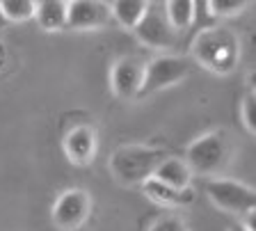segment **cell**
Wrapping results in <instances>:
<instances>
[{
	"label": "cell",
	"instance_id": "cell-7",
	"mask_svg": "<svg viewBox=\"0 0 256 231\" xmlns=\"http://www.w3.org/2000/svg\"><path fill=\"white\" fill-rule=\"evenodd\" d=\"M90 208L92 202L85 190H66V192L60 194L53 206V222L64 231H74L87 220Z\"/></svg>",
	"mask_w": 256,
	"mask_h": 231
},
{
	"label": "cell",
	"instance_id": "cell-15",
	"mask_svg": "<svg viewBox=\"0 0 256 231\" xmlns=\"http://www.w3.org/2000/svg\"><path fill=\"white\" fill-rule=\"evenodd\" d=\"M162 7H165L167 18H170L172 26H174L178 32L190 30V23H192V0H167Z\"/></svg>",
	"mask_w": 256,
	"mask_h": 231
},
{
	"label": "cell",
	"instance_id": "cell-24",
	"mask_svg": "<svg viewBox=\"0 0 256 231\" xmlns=\"http://www.w3.org/2000/svg\"><path fill=\"white\" fill-rule=\"evenodd\" d=\"M66 2H71V0H66Z\"/></svg>",
	"mask_w": 256,
	"mask_h": 231
},
{
	"label": "cell",
	"instance_id": "cell-4",
	"mask_svg": "<svg viewBox=\"0 0 256 231\" xmlns=\"http://www.w3.org/2000/svg\"><path fill=\"white\" fill-rule=\"evenodd\" d=\"M188 74H190V62L186 58L160 55V58L151 60L149 64H144V78H142V87H140L138 96H149L154 92L176 85Z\"/></svg>",
	"mask_w": 256,
	"mask_h": 231
},
{
	"label": "cell",
	"instance_id": "cell-22",
	"mask_svg": "<svg viewBox=\"0 0 256 231\" xmlns=\"http://www.w3.org/2000/svg\"><path fill=\"white\" fill-rule=\"evenodd\" d=\"M229 231H247V229H245V226H242V224H238V226H231Z\"/></svg>",
	"mask_w": 256,
	"mask_h": 231
},
{
	"label": "cell",
	"instance_id": "cell-8",
	"mask_svg": "<svg viewBox=\"0 0 256 231\" xmlns=\"http://www.w3.org/2000/svg\"><path fill=\"white\" fill-rule=\"evenodd\" d=\"M110 18L112 12L103 0H71L66 5V28L71 30H96Z\"/></svg>",
	"mask_w": 256,
	"mask_h": 231
},
{
	"label": "cell",
	"instance_id": "cell-16",
	"mask_svg": "<svg viewBox=\"0 0 256 231\" xmlns=\"http://www.w3.org/2000/svg\"><path fill=\"white\" fill-rule=\"evenodd\" d=\"M0 14L7 23H21L34 16V0H0Z\"/></svg>",
	"mask_w": 256,
	"mask_h": 231
},
{
	"label": "cell",
	"instance_id": "cell-18",
	"mask_svg": "<svg viewBox=\"0 0 256 231\" xmlns=\"http://www.w3.org/2000/svg\"><path fill=\"white\" fill-rule=\"evenodd\" d=\"M250 0H210V12L213 16H234L247 7Z\"/></svg>",
	"mask_w": 256,
	"mask_h": 231
},
{
	"label": "cell",
	"instance_id": "cell-5",
	"mask_svg": "<svg viewBox=\"0 0 256 231\" xmlns=\"http://www.w3.org/2000/svg\"><path fill=\"white\" fill-rule=\"evenodd\" d=\"M138 39L151 48H174L178 44L181 32L172 26V21L167 18L165 7L162 5H149L144 16L138 21V26L133 28Z\"/></svg>",
	"mask_w": 256,
	"mask_h": 231
},
{
	"label": "cell",
	"instance_id": "cell-13",
	"mask_svg": "<svg viewBox=\"0 0 256 231\" xmlns=\"http://www.w3.org/2000/svg\"><path fill=\"white\" fill-rule=\"evenodd\" d=\"M158 181L170 183L174 188H190V178H192V170L188 167L186 160H178V158H170L165 156L158 162V167L154 170V174Z\"/></svg>",
	"mask_w": 256,
	"mask_h": 231
},
{
	"label": "cell",
	"instance_id": "cell-2",
	"mask_svg": "<svg viewBox=\"0 0 256 231\" xmlns=\"http://www.w3.org/2000/svg\"><path fill=\"white\" fill-rule=\"evenodd\" d=\"M165 156V151L154 149V146H122L112 154L110 170L117 176V181L126 183V186H142Z\"/></svg>",
	"mask_w": 256,
	"mask_h": 231
},
{
	"label": "cell",
	"instance_id": "cell-23",
	"mask_svg": "<svg viewBox=\"0 0 256 231\" xmlns=\"http://www.w3.org/2000/svg\"><path fill=\"white\" fill-rule=\"evenodd\" d=\"M5 23H7V21H5V18H2V14H0V28L5 26Z\"/></svg>",
	"mask_w": 256,
	"mask_h": 231
},
{
	"label": "cell",
	"instance_id": "cell-1",
	"mask_svg": "<svg viewBox=\"0 0 256 231\" xmlns=\"http://www.w3.org/2000/svg\"><path fill=\"white\" fill-rule=\"evenodd\" d=\"M194 58L202 62L206 69L226 74L238 62V39L226 28H206L194 34Z\"/></svg>",
	"mask_w": 256,
	"mask_h": 231
},
{
	"label": "cell",
	"instance_id": "cell-17",
	"mask_svg": "<svg viewBox=\"0 0 256 231\" xmlns=\"http://www.w3.org/2000/svg\"><path fill=\"white\" fill-rule=\"evenodd\" d=\"M215 26V16L210 12V0H192V34L202 32L206 28Z\"/></svg>",
	"mask_w": 256,
	"mask_h": 231
},
{
	"label": "cell",
	"instance_id": "cell-11",
	"mask_svg": "<svg viewBox=\"0 0 256 231\" xmlns=\"http://www.w3.org/2000/svg\"><path fill=\"white\" fill-rule=\"evenodd\" d=\"M142 190L151 202L162 204V206H188V204L194 202V192H192V188H174V186H170V183L158 181L156 176L146 178V181L142 183Z\"/></svg>",
	"mask_w": 256,
	"mask_h": 231
},
{
	"label": "cell",
	"instance_id": "cell-19",
	"mask_svg": "<svg viewBox=\"0 0 256 231\" xmlns=\"http://www.w3.org/2000/svg\"><path fill=\"white\" fill-rule=\"evenodd\" d=\"M240 117H242V124L250 133H256V96L254 92L247 94L242 98V106H240Z\"/></svg>",
	"mask_w": 256,
	"mask_h": 231
},
{
	"label": "cell",
	"instance_id": "cell-3",
	"mask_svg": "<svg viewBox=\"0 0 256 231\" xmlns=\"http://www.w3.org/2000/svg\"><path fill=\"white\" fill-rule=\"evenodd\" d=\"M231 146L226 135L215 130V133H206L199 140H194L188 146L186 162L192 172L197 174H220L224 170V165L229 162Z\"/></svg>",
	"mask_w": 256,
	"mask_h": 231
},
{
	"label": "cell",
	"instance_id": "cell-10",
	"mask_svg": "<svg viewBox=\"0 0 256 231\" xmlns=\"http://www.w3.org/2000/svg\"><path fill=\"white\" fill-rule=\"evenodd\" d=\"M64 151L76 165H90L96 154V133L90 124L74 126L64 135Z\"/></svg>",
	"mask_w": 256,
	"mask_h": 231
},
{
	"label": "cell",
	"instance_id": "cell-9",
	"mask_svg": "<svg viewBox=\"0 0 256 231\" xmlns=\"http://www.w3.org/2000/svg\"><path fill=\"white\" fill-rule=\"evenodd\" d=\"M144 78V64L138 58H122L114 62L110 74L112 92L119 98H135Z\"/></svg>",
	"mask_w": 256,
	"mask_h": 231
},
{
	"label": "cell",
	"instance_id": "cell-12",
	"mask_svg": "<svg viewBox=\"0 0 256 231\" xmlns=\"http://www.w3.org/2000/svg\"><path fill=\"white\" fill-rule=\"evenodd\" d=\"M66 0H34V18L44 30L58 32L66 28Z\"/></svg>",
	"mask_w": 256,
	"mask_h": 231
},
{
	"label": "cell",
	"instance_id": "cell-14",
	"mask_svg": "<svg viewBox=\"0 0 256 231\" xmlns=\"http://www.w3.org/2000/svg\"><path fill=\"white\" fill-rule=\"evenodd\" d=\"M146 7H149L146 0H114V5H112L110 12L124 28H130V30H133L140 18L144 16Z\"/></svg>",
	"mask_w": 256,
	"mask_h": 231
},
{
	"label": "cell",
	"instance_id": "cell-21",
	"mask_svg": "<svg viewBox=\"0 0 256 231\" xmlns=\"http://www.w3.org/2000/svg\"><path fill=\"white\" fill-rule=\"evenodd\" d=\"M146 2H149V5H165L167 0H146Z\"/></svg>",
	"mask_w": 256,
	"mask_h": 231
},
{
	"label": "cell",
	"instance_id": "cell-6",
	"mask_svg": "<svg viewBox=\"0 0 256 231\" xmlns=\"http://www.w3.org/2000/svg\"><path fill=\"white\" fill-rule=\"evenodd\" d=\"M206 192L215 206L229 210V213H247L250 208L256 206V192L238 181H229V178H215V181L206 183Z\"/></svg>",
	"mask_w": 256,
	"mask_h": 231
},
{
	"label": "cell",
	"instance_id": "cell-20",
	"mask_svg": "<svg viewBox=\"0 0 256 231\" xmlns=\"http://www.w3.org/2000/svg\"><path fill=\"white\" fill-rule=\"evenodd\" d=\"M149 231H188L178 218H160Z\"/></svg>",
	"mask_w": 256,
	"mask_h": 231
}]
</instances>
